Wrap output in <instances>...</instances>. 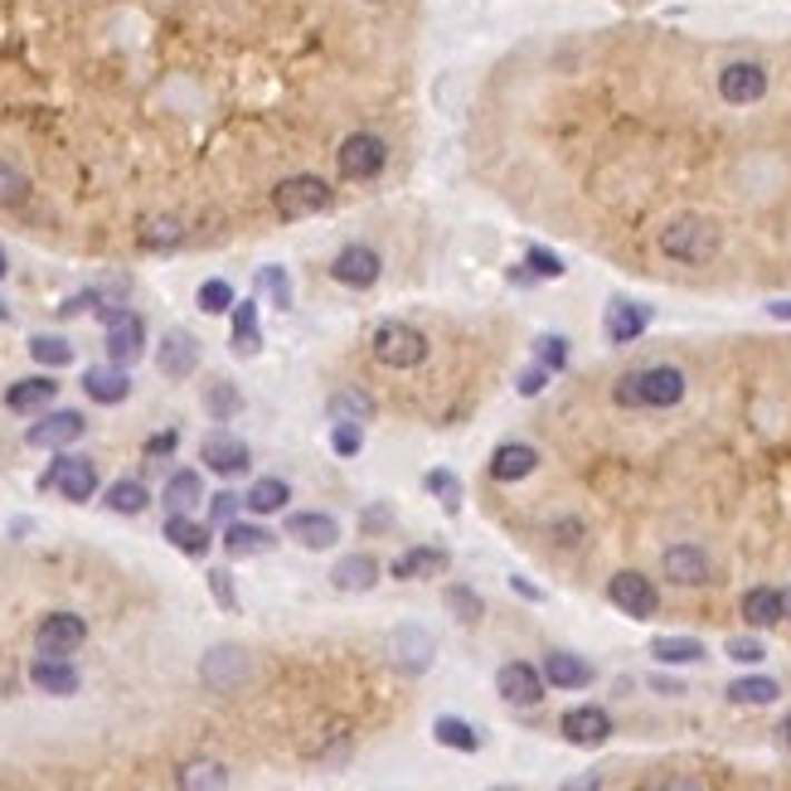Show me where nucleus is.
I'll list each match as a JSON object with an SVG mask.
<instances>
[{"instance_id": "obj_61", "label": "nucleus", "mask_w": 791, "mask_h": 791, "mask_svg": "<svg viewBox=\"0 0 791 791\" xmlns=\"http://www.w3.org/2000/svg\"><path fill=\"white\" fill-rule=\"evenodd\" d=\"M782 616L791 622V587H782Z\"/></svg>"}, {"instance_id": "obj_49", "label": "nucleus", "mask_w": 791, "mask_h": 791, "mask_svg": "<svg viewBox=\"0 0 791 791\" xmlns=\"http://www.w3.org/2000/svg\"><path fill=\"white\" fill-rule=\"evenodd\" d=\"M525 267H530L534 277H548V281L568 273V267H563V258H558V253H554V248H540V244H530V248H525Z\"/></svg>"}, {"instance_id": "obj_18", "label": "nucleus", "mask_w": 791, "mask_h": 791, "mask_svg": "<svg viewBox=\"0 0 791 791\" xmlns=\"http://www.w3.org/2000/svg\"><path fill=\"white\" fill-rule=\"evenodd\" d=\"M199 457H205V466H209L214 476H244L248 466H253L248 442L234 437V433H209L205 447H199Z\"/></svg>"}, {"instance_id": "obj_56", "label": "nucleus", "mask_w": 791, "mask_h": 791, "mask_svg": "<svg viewBox=\"0 0 791 791\" xmlns=\"http://www.w3.org/2000/svg\"><path fill=\"white\" fill-rule=\"evenodd\" d=\"M176 447H180V433H156L151 442H146V457H170Z\"/></svg>"}, {"instance_id": "obj_27", "label": "nucleus", "mask_w": 791, "mask_h": 791, "mask_svg": "<svg viewBox=\"0 0 791 791\" xmlns=\"http://www.w3.org/2000/svg\"><path fill=\"white\" fill-rule=\"evenodd\" d=\"M53 398H59V384L49 374H30V379H16L6 388V408L10 413H45Z\"/></svg>"}, {"instance_id": "obj_11", "label": "nucleus", "mask_w": 791, "mask_h": 791, "mask_svg": "<svg viewBox=\"0 0 791 791\" xmlns=\"http://www.w3.org/2000/svg\"><path fill=\"white\" fill-rule=\"evenodd\" d=\"M495 690H501V700H505V704L530 709V704H540V700H544L548 680H544V670H540V665H530V661H505L501 670H495Z\"/></svg>"}, {"instance_id": "obj_32", "label": "nucleus", "mask_w": 791, "mask_h": 791, "mask_svg": "<svg viewBox=\"0 0 791 791\" xmlns=\"http://www.w3.org/2000/svg\"><path fill=\"white\" fill-rule=\"evenodd\" d=\"M234 335H229V345H234V355L238 359H253L263 350V326H258V301H238L234 306Z\"/></svg>"}, {"instance_id": "obj_46", "label": "nucleus", "mask_w": 791, "mask_h": 791, "mask_svg": "<svg viewBox=\"0 0 791 791\" xmlns=\"http://www.w3.org/2000/svg\"><path fill=\"white\" fill-rule=\"evenodd\" d=\"M427 491L442 501V511L447 515H457L462 511V481L452 476V472H427Z\"/></svg>"}, {"instance_id": "obj_30", "label": "nucleus", "mask_w": 791, "mask_h": 791, "mask_svg": "<svg viewBox=\"0 0 791 791\" xmlns=\"http://www.w3.org/2000/svg\"><path fill=\"white\" fill-rule=\"evenodd\" d=\"M273 544H277V534L263 530V525H248V520H229V525H224V554H229V558L267 554Z\"/></svg>"}, {"instance_id": "obj_37", "label": "nucleus", "mask_w": 791, "mask_h": 791, "mask_svg": "<svg viewBox=\"0 0 791 791\" xmlns=\"http://www.w3.org/2000/svg\"><path fill=\"white\" fill-rule=\"evenodd\" d=\"M433 739L442 748H457V753H481V729L476 723H466V719H452V714H442L433 723Z\"/></svg>"}, {"instance_id": "obj_54", "label": "nucleus", "mask_w": 791, "mask_h": 791, "mask_svg": "<svg viewBox=\"0 0 791 791\" xmlns=\"http://www.w3.org/2000/svg\"><path fill=\"white\" fill-rule=\"evenodd\" d=\"M520 394H525V398H540L544 394V388H548V369L544 365H534V369H525V374H520Z\"/></svg>"}, {"instance_id": "obj_59", "label": "nucleus", "mask_w": 791, "mask_h": 791, "mask_svg": "<svg viewBox=\"0 0 791 791\" xmlns=\"http://www.w3.org/2000/svg\"><path fill=\"white\" fill-rule=\"evenodd\" d=\"M511 587H515L520 597H530V602H544V593H540V587H534V583H525V579H511Z\"/></svg>"}, {"instance_id": "obj_7", "label": "nucleus", "mask_w": 791, "mask_h": 791, "mask_svg": "<svg viewBox=\"0 0 791 791\" xmlns=\"http://www.w3.org/2000/svg\"><path fill=\"white\" fill-rule=\"evenodd\" d=\"M98 316L107 326V359H112V365H137L146 350V320L131 312V306H107Z\"/></svg>"}, {"instance_id": "obj_41", "label": "nucleus", "mask_w": 791, "mask_h": 791, "mask_svg": "<svg viewBox=\"0 0 791 791\" xmlns=\"http://www.w3.org/2000/svg\"><path fill=\"white\" fill-rule=\"evenodd\" d=\"M195 306H199L205 316H229L234 306H238V297H234V287H229L224 277H209V281H199Z\"/></svg>"}, {"instance_id": "obj_9", "label": "nucleus", "mask_w": 791, "mask_h": 791, "mask_svg": "<svg viewBox=\"0 0 791 791\" xmlns=\"http://www.w3.org/2000/svg\"><path fill=\"white\" fill-rule=\"evenodd\" d=\"M768 69L753 59H733V63H723L719 69V98L729 102V107H753L768 98Z\"/></svg>"}, {"instance_id": "obj_19", "label": "nucleus", "mask_w": 791, "mask_h": 791, "mask_svg": "<svg viewBox=\"0 0 791 791\" xmlns=\"http://www.w3.org/2000/svg\"><path fill=\"white\" fill-rule=\"evenodd\" d=\"M534 466H540V452H534L530 442H501L486 462V476L501 481V486H515V481L534 476Z\"/></svg>"}, {"instance_id": "obj_36", "label": "nucleus", "mask_w": 791, "mask_h": 791, "mask_svg": "<svg viewBox=\"0 0 791 791\" xmlns=\"http://www.w3.org/2000/svg\"><path fill=\"white\" fill-rule=\"evenodd\" d=\"M651 655L661 665H700L709 651H704V641H694V636H655Z\"/></svg>"}, {"instance_id": "obj_3", "label": "nucleus", "mask_w": 791, "mask_h": 791, "mask_svg": "<svg viewBox=\"0 0 791 791\" xmlns=\"http://www.w3.org/2000/svg\"><path fill=\"white\" fill-rule=\"evenodd\" d=\"M427 335L418 326H408V320H379V326L369 330V355H374V365H384V369H418L423 359H427Z\"/></svg>"}, {"instance_id": "obj_53", "label": "nucleus", "mask_w": 791, "mask_h": 791, "mask_svg": "<svg viewBox=\"0 0 791 791\" xmlns=\"http://www.w3.org/2000/svg\"><path fill=\"white\" fill-rule=\"evenodd\" d=\"M209 593H214V602H219L224 612H238V593H234V579L224 568H214L209 573Z\"/></svg>"}, {"instance_id": "obj_63", "label": "nucleus", "mask_w": 791, "mask_h": 791, "mask_svg": "<svg viewBox=\"0 0 791 791\" xmlns=\"http://www.w3.org/2000/svg\"><path fill=\"white\" fill-rule=\"evenodd\" d=\"M0 320H10V306L6 301H0Z\"/></svg>"}, {"instance_id": "obj_17", "label": "nucleus", "mask_w": 791, "mask_h": 791, "mask_svg": "<svg viewBox=\"0 0 791 791\" xmlns=\"http://www.w3.org/2000/svg\"><path fill=\"white\" fill-rule=\"evenodd\" d=\"M452 568V554L437 544H413L404 548L394 563H388V573H394L398 583H418V579H442V573Z\"/></svg>"}, {"instance_id": "obj_2", "label": "nucleus", "mask_w": 791, "mask_h": 791, "mask_svg": "<svg viewBox=\"0 0 791 791\" xmlns=\"http://www.w3.org/2000/svg\"><path fill=\"white\" fill-rule=\"evenodd\" d=\"M661 253L670 263H685V267H700V263H714L719 248H723V234L714 219H704V214H680V219H670L661 229Z\"/></svg>"}, {"instance_id": "obj_20", "label": "nucleus", "mask_w": 791, "mask_h": 791, "mask_svg": "<svg viewBox=\"0 0 791 791\" xmlns=\"http://www.w3.org/2000/svg\"><path fill=\"white\" fill-rule=\"evenodd\" d=\"M199 675H205L209 690L229 694V690H238V685L248 680V655L238 651V646H214V651L205 655V665H199Z\"/></svg>"}, {"instance_id": "obj_58", "label": "nucleus", "mask_w": 791, "mask_h": 791, "mask_svg": "<svg viewBox=\"0 0 791 791\" xmlns=\"http://www.w3.org/2000/svg\"><path fill=\"white\" fill-rule=\"evenodd\" d=\"M772 739H777V748H782V753L791 758V714H782V723L772 729Z\"/></svg>"}, {"instance_id": "obj_55", "label": "nucleus", "mask_w": 791, "mask_h": 791, "mask_svg": "<svg viewBox=\"0 0 791 791\" xmlns=\"http://www.w3.org/2000/svg\"><path fill=\"white\" fill-rule=\"evenodd\" d=\"M30 185H24V176L16 166H0V199H20Z\"/></svg>"}, {"instance_id": "obj_38", "label": "nucleus", "mask_w": 791, "mask_h": 791, "mask_svg": "<svg viewBox=\"0 0 791 791\" xmlns=\"http://www.w3.org/2000/svg\"><path fill=\"white\" fill-rule=\"evenodd\" d=\"M146 505H151V491H146L137 476H122V481H112V486H107V511H117V515H141Z\"/></svg>"}, {"instance_id": "obj_14", "label": "nucleus", "mask_w": 791, "mask_h": 791, "mask_svg": "<svg viewBox=\"0 0 791 791\" xmlns=\"http://www.w3.org/2000/svg\"><path fill=\"white\" fill-rule=\"evenodd\" d=\"M379 273H384V258L369 244H345L340 253H335V263H330V277L340 281V287H350V291L374 287Z\"/></svg>"}, {"instance_id": "obj_47", "label": "nucleus", "mask_w": 791, "mask_h": 791, "mask_svg": "<svg viewBox=\"0 0 791 791\" xmlns=\"http://www.w3.org/2000/svg\"><path fill=\"white\" fill-rule=\"evenodd\" d=\"M534 359H540L548 374L568 369V340H563V335H540V340H534Z\"/></svg>"}, {"instance_id": "obj_1", "label": "nucleus", "mask_w": 791, "mask_h": 791, "mask_svg": "<svg viewBox=\"0 0 791 791\" xmlns=\"http://www.w3.org/2000/svg\"><path fill=\"white\" fill-rule=\"evenodd\" d=\"M685 394H690V379H685V369H675V365L632 369V374H622V379H616V388H612L616 408H641V413L675 408Z\"/></svg>"}, {"instance_id": "obj_60", "label": "nucleus", "mask_w": 791, "mask_h": 791, "mask_svg": "<svg viewBox=\"0 0 791 791\" xmlns=\"http://www.w3.org/2000/svg\"><path fill=\"white\" fill-rule=\"evenodd\" d=\"M768 316L772 320H791V301H768Z\"/></svg>"}, {"instance_id": "obj_34", "label": "nucleus", "mask_w": 791, "mask_h": 791, "mask_svg": "<svg viewBox=\"0 0 791 791\" xmlns=\"http://www.w3.org/2000/svg\"><path fill=\"white\" fill-rule=\"evenodd\" d=\"M394 665L408 670V675H423L433 665V636L427 632H398L394 636Z\"/></svg>"}, {"instance_id": "obj_51", "label": "nucleus", "mask_w": 791, "mask_h": 791, "mask_svg": "<svg viewBox=\"0 0 791 791\" xmlns=\"http://www.w3.org/2000/svg\"><path fill=\"white\" fill-rule=\"evenodd\" d=\"M723 655H729V661H739V665H762L768 646H762L758 636H733L729 646H723Z\"/></svg>"}, {"instance_id": "obj_28", "label": "nucleus", "mask_w": 791, "mask_h": 791, "mask_svg": "<svg viewBox=\"0 0 791 791\" xmlns=\"http://www.w3.org/2000/svg\"><path fill=\"white\" fill-rule=\"evenodd\" d=\"M330 583H335V593H369V587L379 583V558L374 554H345L330 568Z\"/></svg>"}, {"instance_id": "obj_45", "label": "nucleus", "mask_w": 791, "mask_h": 791, "mask_svg": "<svg viewBox=\"0 0 791 791\" xmlns=\"http://www.w3.org/2000/svg\"><path fill=\"white\" fill-rule=\"evenodd\" d=\"M447 607H452V616H457V622H466V626H476L481 616H486V607H481V597L472 593V587H447Z\"/></svg>"}, {"instance_id": "obj_15", "label": "nucleus", "mask_w": 791, "mask_h": 791, "mask_svg": "<svg viewBox=\"0 0 791 791\" xmlns=\"http://www.w3.org/2000/svg\"><path fill=\"white\" fill-rule=\"evenodd\" d=\"M563 739H568L573 748H602L612 739V714L602 704H579V709H568L563 714Z\"/></svg>"}, {"instance_id": "obj_23", "label": "nucleus", "mask_w": 791, "mask_h": 791, "mask_svg": "<svg viewBox=\"0 0 791 791\" xmlns=\"http://www.w3.org/2000/svg\"><path fill=\"white\" fill-rule=\"evenodd\" d=\"M156 365L166 379H190V374L199 369V340L190 330H170L156 350Z\"/></svg>"}, {"instance_id": "obj_22", "label": "nucleus", "mask_w": 791, "mask_h": 791, "mask_svg": "<svg viewBox=\"0 0 791 791\" xmlns=\"http://www.w3.org/2000/svg\"><path fill=\"white\" fill-rule=\"evenodd\" d=\"M83 394L92 398V404H102V408L127 404V398H131V374H127V365H92V369L83 374Z\"/></svg>"}, {"instance_id": "obj_40", "label": "nucleus", "mask_w": 791, "mask_h": 791, "mask_svg": "<svg viewBox=\"0 0 791 791\" xmlns=\"http://www.w3.org/2000/svg\"><path fill=\"white\" fill-rule=\"evenodd\" d=\"M729 704H748V709H758V704H772L777 694H782V685L777 680H768V675H743V680H733L729 690Z\"/></svg>"}, {"instance_id": "obj_52", "label": "nucleus", "mask_w": 791, "mask_h": 791, "mask_svg": "<svg viewBox=\"0 0 791 791\" xmlns=\"http://www.w3.org/2000/svg\"><path fill=\"white\" fill-rule=\"evenodd\" d=\"M238 505H244V495H234V491L209 495V525H229V520L238 515Z\"/></svg>"}, {"instance_id": "obj_12", "label": "nucleus", "mask_w": 791, "mask_h": 791, "mask_svg": "<svg viewBox=\"0 0 791 791\" xmlns=\"http://www.w3.org/2000/svg\"><path fill=\"white\" fill-rule=\"evenodd\" d=\"M661 573L675 587H709L714 583V563H709V554L700 544H670L661 554Z\"/></svg>"}, {"instance_id": "obj_44", "label": "nucleus", "mask_w": 791, "mask_h": 791, "mask_svg": "<svg viewBox=\"0 0 791 791\" xmlns=\"http://www.w3.org/2000/svg\"><path fill=\"white\" fill-rule=\"evenodd\" d=\"M258 287L273 297V306L277 312H287L291 306V281H287V273H281L277 263H267V267H258Z\"/></svg>"}, {"instance_id": "obj_26", "label": "nucleus", "mask_w": 791, "mask_h": 791, "mask_svg": "<svg viewBox=\"0 0 791 791\" xmlns=\"http://www.w3.org/2000/svg\"><path fill=\"white\" fill-rule=\"evenodd\" d=\"M166 540H170V548H180L185 558H205L214 544V530L190 520V511H176V515H166Z\"/></svg>"}, {"instance_id": "obj_31", "label": "nucleus", "mask_w": 791, "mask_h": 791, "mask_svg": "<svg viewBox=\"0 0 791 791\" xmlns=\"http://www.w3.org/2000/svg\"><path fill=\"white\" fill-rule=\"evenodd\" d=\"M326 413H330L335 423H359V427H365V423L374 418V398H369L359 384H340V388H335V394L326 398Z\"/></svg>"}, {"instance_id": "obj_24", "label": "nucleus", "mask_w": 791, "mask_h": 791, "mask_svg": "<svg viewBox=\"0 0 791 791\" xmlns=\"http://www.w3.org/2000/svg\"><path fill=\"white\" fill-rule=\"evenodd\" d=\"M287 540H297L301 548H335V540H340V525H335V515L326 511H297L287 515Z\"/></svg>"}, {"instance_id": "obj_8", "label": "nucleus", "mask_w": 791, "mask_h": 791, "mask_svg": "<svg viewBox=\"0 0 791 791\" xmlns=\"http://www.w3.org/2000/svg\"><path fill=\"white\" fill-rule=\"evenodd\" d=\"M45 486H53L73 505H88L98 495V466H92V457H78V452H59L45 472Z\"/></svg>"}, {"instance_id": "obj_57", "label": "nucleus", "mask_w": 791, "mask_h": 791, "mask_svg": "<svg viewBox=\"0 0 791 791\" xmlns=\"http://www.w3.org/2000/svg\"><path fill=\"white\" fill-rule=\"evenodd\" d=\"M651 690H655V694H665V700L685 694V685H680V680H665V675H655V680H651Z\"/></svg>"}, {"instance_id": "obj_48", "label": "nucleus", "mask_w": 791, "mask_h": 791, "mask_svg": "<svg viewBox=\"0 0 791 791\" xmlns=\"http://www.w3.org/2000/svg\"><path fill=\"white\" fill-rule=\"evenodd\" d=\"M238 404H244V398H238V388H234L229 379H219V384L205 388V408L214 413V418H234Z\"/></svg>"}, {"instance_id": "obj_42", "label": "nucleus", "mask_w": 791, "mask_h": 791, "mask_svg": "<svg viewBox=\"0 0 791 791\" xmlns=\"http://www.w3.org/2000/svg\"><path fill=\"white\" fill-rule=\"evenodd\" d=\"M30 355H34L45 369H63V365H73V345L63 340V335H34V340H30Z\"/></svg>"}, {"instance_id": "obj_25", "label": "nucleus", "mask_w": 791, "mask_h": 791, "mask_svg": "<svg viewBox=\"0 0 791 791\" xmlns=\"http://www.w3.org/2000/svg\"><path fill=\"white\" fill-rule=\"evenodd\" d=\"M540 670H544L548 690H587L597 680V670L587 665L583 655H573V651H548Z\"/></svg>"}, {"instance_id": "obj_21", "label": "nucleus", "mask_w": 791, "mask_h": 791, "mask_svg": "<svg viewBox=\"0 0 791 791\" xmlns=\"http://www.w3.org/2000/svg\"><path fill=\"white\" fill-rule=\"evenodd\" d=\"M651 326V306H641V301H626V297H616L607 306V316H602V330H607V340L612 345H632L641 340Z\"/></svg>"}, {"instance_id": "obj_35", "label": "nucleus", "mask_w": 791, "mask_h": 791, "mask_svg": "<svg viewBox=\"0 0 791 791\" xmlns=\"http://www.w3.org/2000/svg\"><path fill=\"white\" fill-rule=\"evenodd\" d=\"M176 787L180 791H219V787H229V768H224V762H209V758H195L176 772Z\"/></svg>"}, {"instance_id": "obj_13", "label": "nucleus", "mask_w": 791, "mask_h": 791, "mask_svg": "<svg viewBox=\"0 0 791 791\" xmlns=\"http://www.w3.org/2000/svg\"><path fill=\"white\" fill-rule=\"evenodd\" d=\"M83 433H88L83 413H78V408H59V413H45V418L24 433V442H30L34 452H63V447H73Z\"/></svg>"}, {"instance_id": "obj_29", "label": "nucleus", "mask_w": 791, "mask_h": 791, "mask_svg": "<svg viewBox=\"0 0 791 791\" xmlns=\"http://www.w3.org/2000/svg\"><path fill=\"white\" fill-rule=\"evenodd\" d=\"M739 616L753 632H768V626L787 622L782 616V587H748L743 602H739Z\"/></svg>"}, {"instance_id": "obj_5", "label": "nucleus", "mask_w": 791, "mask_h": 791, "mask_svg": "<svg viewBox=\"0 0 791 791\" xmlns=\"http://www.w3.org/2000/svg\"><path fill=\"white\" fill-rule=\"evenodd\" d=\"M384 166H388V146L374 131H350V137L335 146L340 180H374V176H384Z\"/></svg>"}, {"instance_id": "obj_4", "label": "nucleus", "mask_w": 791, "mask_h": 791, "mask_svg": "<svg viewBox=\"0 0 791 791\" xmlns=\"http://www.w3.org/2000/svg\"><path fill=\"white\" fill-rule=\"evenodd\" d=\"M330 180H320V176H287L273 190V209H277V219H312V214L320 209H330Z\"/></svg>"}, {"instance_id": "obj_62", "label": "nucleus", "mask_w": 791, "mask_h": 791, "mask_svg": "<svg viewBox=\"0 0 791 791\" xmlns=\"http://www.w3.org/2000/svg\"><path fill=\"white\" fill-rule=\"evenodd\" d=\"M6 273H10V258H6V248H0V281H6Z\"/></svg>"}, {"instance_id": "obj_33", "label": "nucleus", "mask_w": 791, "mask_h": 791, "mask_svg": "<svg viewBox=\"0 0 791 791\" xmlns=\"http://www.w3.org/2000/svg\"><path fill=\"white\" fill-rule=\"evenodd\" d=\"M287 501H291V486L281 476H258L244 495V505L253 515H277V511H287Z\"/></svg>"}, {"instance_id": "obj_6", "label": "nucleus", "mask_w": 791, "mask_h": 791, "mask_svg": "<svg viewBox=\"0 0 791 791\" xmlns=\"http://www.w3.org/2000/svg\"><path fill=\"white\" fill-rule=\"evenodd\" d=\"M607 602L622 616H632V622H651L655 612H661V593H655V583L646 579V573L636 568H622L607 579Z\"/></svg>"}, {"instance_id": "obj_39", "label": "nucleus", "mask_w": 791, "mask_h": 791, "mask_svg": "<svg viewBox=\"0 0 791 791\" xmlns=\"http://www.w3.org/2000/svg\"><path fill=\"white\" fill-rule=\"evenodd\" d=\"M199 501H205V481H199V472H176L166 481V515L195 511Z\"/></svg>"}, {"instance_id": "obj_16", "label": "nucleus", "mask_w": 791, "mask_h": 791, "mask_svg": "<svg viewBox=\"0 0 791 791\" xmlns=\"http://www.w3.org/2000/svg\"><path fill=\"white\" fill-rule=\"evenodd\" d=\"M30 685L39 694H53V700H69V694L83 690V675H78V665L69 655H39L30 665Z\"/></svg>"}, {"instance_id": "obj_10", "label": "nucleus", "mask_w": 791, "mask_h": 791, "mask_svg": "<svg viewBox=\"0 0 791 791\" xmlns=\"http://www.w3.org/2000/svg\"><path fill=\"white\" fill-rule=\"evenodd\" d=\"M83 641H88V622L78 612H49L45 622L34 626L39 655H73V651H83Z\"/></svg>"}, {"instance_id": "obj_43", "label": "nucleus", "mask_w": 791, "mask_h": 791, "mask_svg": "<svg viewBox=\"0 0 791 791\" xmlns=\"http://www.w3.org/2000/svg\"><path fill=\"white\" fill-rule=\"evenodd\" d=\"M180 219H146V229H141V248H151V253H166V248H180Z\"/></svg>"}, {"instance_id": "obj_50", "label": "nucleus", "mask_w": 791, "mask_h": 791, "mask_svg": "<svg viewBox=\"0 0 791 791\" xmlns=\"http://www.w3.org/2000/svg\"><path fill=\"white\" fill-rule=\"evenodd\" d=\"M330 447H335V457H359V447H365L359 423H335L330 427Z\"/></svg>"}]
</instances>
